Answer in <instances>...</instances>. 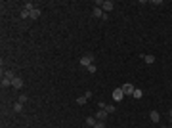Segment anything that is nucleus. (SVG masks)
Here are the masks:
<instances>
[{
	"mask_svg": "<svg viewBox=\"0 0 172 128\" xmlns=\"http://www.w3.org/2000/svg\"><path fill=\"white\" fill-rule=\"evenodd\" d=\"M94 63V56L92 54H84L82 58H80V65L82 67H88V65H92Z\"/></svg>",
	"mask_w": 172,
	"mask_h": 128,
	"instance_id": "1",
	"label": "nucleus"
},
{
	"mask_svg": "<svg viewBox=\"0 0 172 128\" xmlns=\"http://www.w3.org/2000/svg\"><path fill=\"white\" fill-rule=\"evenodd\" d=\"M121 90L124 92V96H132L134 90H136V86H134L132 82H126V84H122V86H121Z\"/></svg>",
	"mask_w": 172,
	"mask_h": 128,
	"instance_id": "2",
	"label": "nucleus"
},
{
	"mask_svg": "<svg viewBox=\"0 0 172 128\" xmlns=\"http://www.w3.org/2000/svg\"><path fill=\"white\" fill-rule=\"evenodd\" d=\"M124 97H126V96H124V92H122L121 88L113 90V99H115V101H122V99H124Z\"/></svg>",
	"mask_w": 172,
	"mask_h": 128,
	"instance_id": "3",
	"label": "nucleus"
},
{
	"mask_svg": "<svg viewBox=\"0 0 172 128\" xmlns=\"http://www.w3.org/2000/svg\"><path fill=\"white\" fill-rule=\"evenodd\" d=\"M113 2H111V0H103V4H102V10H103V13H107V12H111V10H113Z\"/></svg>",
	"mask_w": 172,
	"mask_h": 128,
	"instance_id": "4",
	"label": "nucleus"
},
{
	"mask_svg": "<svg viewBox=\"0 0 172 128\" xmlns=\"http://www.w3.org/2000/svg\"><path fill=\"white\" fill-rule=\"evenodd\" d=\"M12 86H13L15 90H21V88H23V78H21V77H15V78L12 80Z\"/></svg>",
	"mask_w": 172,
	"mask_h": 128,
	"instance_id": "5",
	"label": "nucleus"
},
{
	"mask_svg": "<svg viewBox=\"0 0 172 128\" xmlns=\"http://www.w3.org/2000/svg\"><path fill=\"white\" fill-rule=\"evenodd\" d=\"M107 117H109V113H107V111H105V109H100V111L96 113V121H105Z\"/></svg>",
	"mask_w": 172,
	"mask_h": 128,
	"instance_id": "6",
	"label": "nucleus"
},
{
	"mask_svg": "<svg viewBox=\"0 0 172 128\" xmlns=\"http://www.w3.org/2000/svg\"><path fill=\"white\" fill-rule=\"evenodd\" d=\"M92 15H94L96 19H102V17H103V10H102V8H94Z\"/></svg>",
	"mask_w": 172,
	"mask_h": 128,
	"instance_id": "7",
	"label": "nucleus"
},
{
	"mask_svg": "<svg viewBox=\"0 0 172 128\" xmlns=\"http://www.w3.org/2000/svg\"><path fill=\"white\" fill-rule=\"evenodd\" d=\"M2 77H6V78H10V80H13V78H15V73H13V71H4V69H2Z\"/></svg>",
	"mask_w": 172,
	"mask_h": 128,
	"instance_id": "8",
	"label": "nucleus"
},
{
	"mask_svg": "<svg viewBox=\"0 0 172 128\" xmlns=\"http://www.w3.org/2000/svg\"><path fill=\"white\" fill-rule=\"evenodd\" d=\"M141 59H143V61H145V63H155V56H149V54H145V56H141Z\"/></svg>",
	"mask_w": 172,
	"mask_h": 128,
	"instance_id": "9",
	"label": "nucleus"
},
{
	"mask_svg": "<svg viewBox=\"0 0 172 128\" xmlns=\"http://www.w3.org/2000/svg\"><path fill=\"white\" fill-rule=\"evenodd\" d=\"M38 17H40V8H35L31 12V19L35 21V19H38Z\"/></svg>",
	"mask_w": 172,
	"mask_h": 128,
	"instance_id": "10",
	"label": "nucleus"
},
{
	"mask_svg": "<svg viewBox=\"0 0 172 128\" xmlns=\"http://www.w3.org/2000/svg\"><path fill=\"white\" fill-rule=\"evenodd\" d=\"M149 117H151L153 122H159V121H161V115L157 113V111H151V113H149Z\"/></svg>",
	"mask_w": 172,
	"mask_h": 128,
	"instance_id": "11",
	"label": "nucleus"
},
{
	"mask_svg": "<svg viewBox=\"0 0 172 128\" xmlns=\"http://www.w3.org/2000/svg\"><path fill=\"white\" fill-rule=\"evenodd\" d=\"M141 96H143V90H140V88H136V90H134V94H132L134 99H140Z\"/></svg>",
	"mask_w": 172,
	"mask_h": 128,
	"instance_id": "12",
	"label": "nucleus"
},
{
	"mask_svg": "<svg viewBox=\"0 0 172 128\" xmlns=\"http://www.w3.org/2000/svg\"><path fill=\"white\" fill-rule=\"evenodd\" d=\"M23 10H27V12H33V10H35V4H33V2H23Z\"/></svg>",
	"mask_w": 172,
	"mask_h": 128,
	"instance_id": "13",
	"label": "nucleus"
},
{
	"mask_svg": "<svg viewBox=\"0 0 172 128\" xmlns=\"http://www.w3.org/2000/svg\"><path fill=\"white\" fill-rule=\"evenodd\" d=\"M96 122H98V121H96V117H86V124H88V126L94 128V126H96Z\"/></svg>",
	"mask_w": 172,
	"mask_h": 128,
	"instance_id": "14",
	"label": "nucleus"
},
{
	"mask_svg": "<svg viewBox=\"0 0 172 128\" xmlns=\"http://www.w3.org/2000/svg\"><path fill=\"white\" fill-rule=\"evenodd\" d=\"M2 88H8V86H12V80H10V78H6V77H2Z\"/></svg>",
	"mask_w": 172,
	"mask_h": 128,
	"instance_id": "15",
	"label": "nucleus"
},
{
	"mask_svg": "<svg viewBox=\"0 0 172 128\" xmlns=\"http://www.w3.org/2000/svg\"><path fill=\"white\" fill-rule=\"evenodd\" d=\"M13 111H15V113H21V111H23V103L17 101L15 105H13Z\"/></svg>",
	"mask_w": 172,
	"mask_h": 128,
	"instance_id": "16",
	"label": "nucleus"
},
{
	"mask_svg": "<svg viewBox=\"0 0 172 128\" xmlns=\"http://www.w3.org/2000/svg\"><path fill=\"white\" fill-rule=\"evenodd\" d=\"M105 111H107L109 115H111V113H115V111H117V107H115L113 103H109V105H105Z\"/></svg>",
	"mask_w": 172,
	"mask_h": 128,
	"instance_id": "17",
	"label": "nucleus"
},
{
	"mask_svg": "<svg viewBox=\"0 0 172 128\" xmlns=\"http://www.w3.org/2000/svg\"><path fill=\"white\" fill-rule=\"evenodd\" d=\"M86 99H88L86 96H80V97H76V103H78V105H84V103H86Z\"/></svg>",
	"mask_w": 172,
	"mask_h": 128,
	"instance_id": "18",
	"label": "nucleus"
},
{
	"mask_svg": "<svg viewBox=\"0 0 172 128\" xmlns=\"http://www.w3.org/2000/svg\"><path fill=\"white\" fill-rule=\"evenodd\" d=\"M86 69H88V73H90V75H94V73H96V65L92 63V65H88Z\"/></svg>",
	"mask_w": 172,
	"mask_h": 128,
	"instance_id": "19",
	"label": "nucleus"
},
{
	"mask_svg": "<svg viewBox=\"0 0 172 128\" xmlns=\"http://www.w3.org/2000/svg\"><path fill=\"white\" fill-rule=\"evenodd\" d=\"M94 128H105V121H98Z\"/></svg>",
	"mask_w": 172,
	"mask_h": 128,
	"instance_id": "20",
	"label": "nucleus"
},
{
	"mask_svg": "<svg viewBox=\"0 0 172 128\" xmlns=\"http://www.w3.org/2000/svg\"><path fill=\"white\" fill-rule=\"evenodd\" d=\"M27 99H29V96H27V94H21V96H19V101H21V103H25Z\"/></svg>",
	"mask_w": 172,
	"mask_h": 128,
	"instance_id": "21",
	"label": "nucleus"
},
{
	"mask_svg": "<svg viewBox=\"0 0 172 128\" xmlns=\"http://www.w3.org/2000/svg\"><path fill=\"white\" fill-rule=\"evenodd\" d=\"M168 119H170V121H172V109H170V111H168Z\"/></svg>",
	"mask_w": 172,
	"mask_h": 128,
	"instance_id": "22",
	"label": "nucleus"
},
{
	"mask_svg": "<svg viewBox=\"0 0 172 128\" xmlns=\"http://www.w3.org/2000/svg\"><path fill=\"white\" fill-rule=\"evenodd\" d=\"M84 128H92V126H88V124H86V126H84Z\"/></svg>",
	"mask_w": 172,
	"mask_h": 128,
	"instance_id": "23",
	"label": "nucleus"
},
{
	"mask_svg": "<svg viewBox=\"0 0 172 128\" xmlns=\"http://www.w3.org/2000/svg\"><path fill=\"white\" fill-rule=\"evenodd\" d=\"M161 128H168V126H161Z\"/></svg>",
	"mask_w": 172,
	"mask_h": 128,
	"instance_id": "24",
	"label": "nucleus"
}]
</instances>
